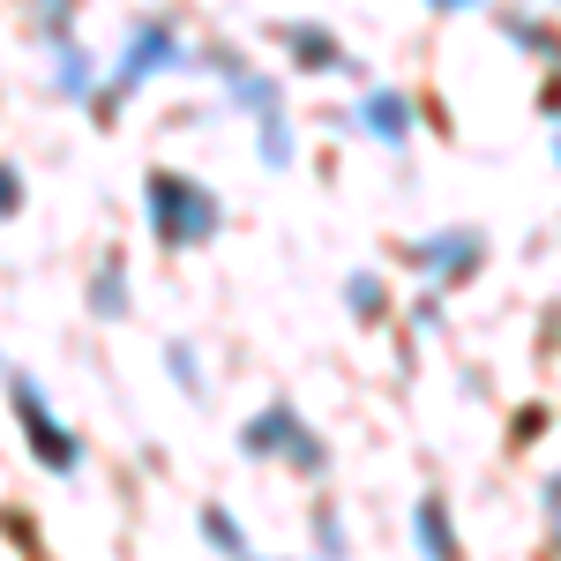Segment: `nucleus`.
<instances>
[{"instance_id":"f257e3e1","label":"nucleus","mask_w":561,"mask_h":561,"mask_svg":"<svg viewBox=\"0 0 561 561\" xmlns=\"http://www.w3.org/2000/svg\"><path fill=\"white\" fill-rule=\"evenodd\" d=\"M187 68H203V53L187 45V31H180L173 15H142L128 38H121V60L98 76V90H90V113L98 121H121L135 98L150 83H165V76H187Z\"/></svg>"},{"instance_id":"dca6fc26","label":"nucleus","mask_w":561,"mask_h":561,"mask_svg":"<svg viewBox=\"0 0 561 561\" xmlns=\"http://www.w3.org/2000/svg\"><path fill=\"white\" fill-rule=\"evenodd\" d=\"M76 8H83V0H31V38L38 45L76 38Z\"/></svg>"},{"instance_id":"f3484780","label":"nucleus","mask_w":561,"mask_h":561,"mask_svg":"<svg viewBox=\"0 0 561 561\" xmlns=\"http://www.w3.org/2000/svg\"><path fill=\"white\" fill-rule=\"evenodd\" d=\"M285 465H293V472H307V479H322V472H330V442H322V434H314V427L300 420L293 449H285Z\"/></svg>"},{"instance_id":"2eb2a0df","label":"nucleus","mask_w":561,"mask_h":561,"mask_svg":"<svg viewBox=\"0 0 561 561\" xmlns=\"http://www.w3.org/2000/svg\"><path fill=\"white\" fill-rule=\"evenodd\" d=\"M345 307L359 314V322H382V314H389V285L375 277V270H352V277H345Z\"/></svg>"},{"instance_id":"b1692460","label":"nucleus","mask_w":561,"mask_h":561,"mask_svg":"<svg viewBox=\"0 0 561 561\" xmlns=\"http://www.w3.org/2000/svg\"><path fill=\"white\" fill-rule=\"evenodd\" d=\"M255 561H262V554H255Z\"/></svg>"},{"instance_id":"39448f33","label":"nucleus","mask_w":561,"mask_h":561,"mask_svg":"<svg viewBox=\"0 0 561 561\" xmlns=\"http://www.w3.org/2000/svg\"><path fill=\"white\" fill-rule=\"evenodd\" d=\"M337 128L359 135V142H375V150H412V135H420V98L397 83H359L345 113H337Z\"/></svg>"},{"instance_id":"a211bd4d","label":"nucleus","mask_w":561,"mask_h":561,"mask_svg":"<svg viewBox=\"0 0 561 561\" xmlns=\"http://www.w3.org/2000/svg\"><path fill=\"white\" fill-rule=\"evenodd\" d=\"M23 203H31V180H23V165H15V158H0V225H15V217H23Z\"/></svg>"},{"instance_id":"7ed1b4c3","label":"nucleus","mask_w":561,"mask_h":561,"mask_svg":"<svg viewBox=\"0 0 561 561\" xmlns=\"http://www.w3.org/2000/svg\"><path fill=\"white\" fill-rule=\"evenodd\" d=\"M8 404H15V427H23V442H31V457H38L45 472H83V442H76V427L45 404L38 375H23V367H8Z\"/></svg>"},{"instance_id":"412c9836","label":"nucleus","mask_w":561,"mask_h":561,"mask_svg":"<svg viewBox=\"0 0 561 561\" xmlns=\"http://www.w3.org/2000/svg\"><path fill=\"white\" fill-rule=\"evenodd\" d=\"M420 8H434V15H472V8H486V0H420Z\"/></svg>"},{"instance_id":"0eeeda50","label":"nucleus","mask_w":561,"mask_h":561,"mask_svg":"<svg viewBox=\"0 0 561 561\" xmlns=\"http://www.w3.org/2000/svg\"><path fill=\"white\" fill-rule=\"evenodd\" d=\"M277 38H285V60H293L300 76H352V83H367V68L345 53V38H337L330 23H285Z\"/></svg>"},{"instance_id":"9b49d317","label":"nucleus","mask_w":561,"mask_h":561,"mask_svg":"<svg viewBox=\"0 0 561 561\" xmlns=\"http://www.w3.org/2000/svg\"><path fill=\"white\" fill-rule=\"evenodd\" d=\"M83 300H90V314H98V322H121V314H128V300H135V293H128V262L105 255L98 270H90Z\"/></svg>"},{"instance_id":"aec40b11","label":"nucleus","mask_w":561,"mask_h":561,"mask_svg":"<svg viewBox=\"0 0 561 561\" xmlns=\"http://www.w3.org/2000/svg\"><path fill=\"white\" fill-rule=\"evenodd\" d=\"M539 113H547V121H561V76H547V90H539Z\"/></svg>"},{"instance_id":"4468645a","label":"nucleus","mask_w":561,"mask_h":561,"mask_svg":"<svg viewBox=\"0 0 561 561\" xmlns=\"http://www.w3.org/2000/svg\"><path fill=\"white\" fill-rule=\"evenodd\" d=\"M203 539H210L225 561H255V539H248V531L232 524V510H217V502L203 510Z\"/></svg>"},{"instance_id":"20e7f679","label":"nucleus","mask_w":561,"mask_h":561,"mask_svg":"<svg viewBox=\"0 0 561 561\" xmlns=\"http://www.w3.org/2000/svg\"><path fill=\"white\" fill-rule=\"evenodd\" d=\"M404 262H412L420 285L457 293V285H472L479 262H486V232H479V225H434L420 240H404Z\"/></svg>"},{"instance_id":"6e6552de","label":"nucleus","mask_w":561,"mask_h":561,"mask_svg":"<svg viewBox=\"0 0 561 561\" xmlns=\"http://www.w3.org/2000/svg\"><path fill=\"white\" fill-rule=\"evenodd\" d=\"M45 60H53V68H45L53 98H60V105H90V90H98V76H105V60L83 45V31H76V38H53V45H45Z\"/></svg>"},{"instance_id":"ddd939ff","label":"nucleus","mask_w":561,"mask_h":561,"mask_svg":"<svg viewBox=\"0 0 561 561\" xmlns=\"http://www.w3.org/2000/svg\"><path fill=\"white\" fill-rule=\"evenodd\" d=\"M165 375L180 382V397H187V404H203V397H210V382H203V352L187 345V337H173V345H165Z\"/></svg>"},{"instance_id":"1a4fd4ad","label":"nucleus","mask_w":561,"mask_h":561,"mask_svg":"<svg viewBox=\"0 0 561 561\" xmlns=\"http://www.w3.org/2000/svg\"><path fill=\"white\" fill-rule=\"evenodd\" d=\"M293 434H300V404H293V397H270L255 420L240 427V449H248V457H262V465H285Z\"/></svg>"},{"instance_id":"423d86ee","label":"nucleus","mask_w":561,"mask_h":561,"mask_svg":"<svg viewBox=\"0 0 561 561\" xmlns=\"http://www.w3.org/2000/svg\"><path fill=\"white\" fill-rule=\"evenodd\" d=\"M203 68H210L217 83H225V105H232L240 121H255V128H262V121L293 113V105H285V83H277V76H262L248 53H232V45H210V53H203Z\"/></svg>"},{"instance_id":"f8f14e48","label":"nucleus","mask_w":561,"mask_h":561,"mask_svg":"<svg viewBox=\"0 0 561 561\" xmlns=\"http://www.w3.org/2000/svg\"><path fill=\"white\" fill-rule=\"evenodd\" d=\"M502 31H510V45H517V53H531V60H561V31L554 23H539V15H502Z\"/></svg>"},{"instance_id":"6ab92c4d","label":"nucleus","mask_w":561,"mask_h":561,"mask_svg":"<svg viewBox=\"0 0 561 561\" xmlns=\"http://www.w3.org/2000/svg\"><path fill=\"white\" fill-rule=\"evenodd\" d=\"M345 517H337V510H330V502H322V510H314V554L322 561H345Z\"/></svg>"},{"instance_id":"4be33fe9","label":"nucleus","mask_w":561,"mask_h":561,"mask_svg":"<svg viewBox=\"0 0 561 561\" xmlns=\"http://www.w3.org/2000/svg\"><path fill=\"white\" fill-rule=\"evenodd\" d=\"M554 165H561V135H554Z\"/></svg>"},{"instance_id":"9d476101","label":"nucleus","mask_w":561,"mask_h":561,"mask_svg":"<svg viewBox=\"0 0 561 561\" xmlns=\"http://www.w3.org/2000/svg\"><path fill=\"white\" fill-rule=\"evenodd\" d=\"M412 547H420V561H465L457 531H449V510H442V494H420V502H412Z\"/></svg>"},{"instance_id":"5701e85b","label":"nucleus","mask_w":561,"mask_h":561,"mask_svg":"<svg viewBox=\"0 0 561 561\" xmlns=\"http://www.w3.org/2000/svg\"><path fill=\"white\" fill-rule=\"evenodd\" d=\"M554 539H561V517H554Z\"/></svg>"},{"instance_id":"f03ea898","label":"nucleus","mask_w":561,"mask_h":561,"mask_svg":"<svg viewBox=\"0 0 561 561\" xmlns=\"http://www.w3.org/2000/svg\"><path fill=\"white\" fill-rule=\"evenodd\" d=\"M142 217H150V232H158V248H210L217 232H225V203H217L210 180L180 173V165H158V173L142 180Z\"/></svg>"}]
</instances>
